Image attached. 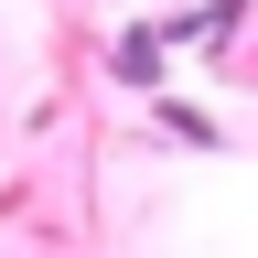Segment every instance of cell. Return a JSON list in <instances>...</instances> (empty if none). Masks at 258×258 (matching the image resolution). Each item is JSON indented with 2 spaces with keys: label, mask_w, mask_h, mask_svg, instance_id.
I'll return each mask as SVG.
<instances>
[{
  "label": "cell",
  "mask_w": 258,
  "mask_h": 258,
  "mask_svg": "<svg viewBox=\"0 0 258 258\" xmlns=\"http://www.w3.org/2000/svg\"><path fill=\"white\" fill-rule=\"evenodd\" d=\"M108 76L140 86V97H161V76H172V32H161V22H129L118 43H108Z\"/></svg>",
  "instance_id": "obj_1"
},
{
  "label": "cell",
  "mask_w": 258,
  "mask_h": 258,
  "mask_svg": "<svg viewBox=\"0 0 258 258\" xmlns=\"http://www.w3.org/2000/svg\"><path fill=\"white\" fill-rule=\"evenodd\" d=\"M151 129H161V140H183V151H226V129L194 108V97H151Z\"/></svg>",
  "instance_id": "obj_2"
}]
</instances>
